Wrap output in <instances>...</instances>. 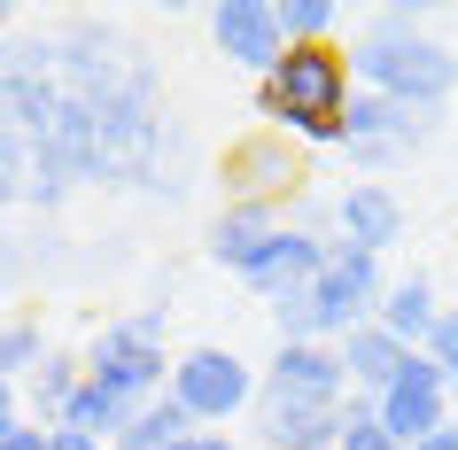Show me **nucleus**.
Instances as JSON below:
<instances>
[{
  "instance_id": "nucleus-14",
  "label": "nucleus",
  "mask_w": 458,
  "mask_h": 450,
  "mask_svg": "<svg viewBox=\"0 0 458 450\" xmlns=\"http://www.w3.org/2000/svg\"><path fill=\"white\" fill-rule=\"evenodd\" d=\"M280 225H288V217H280V202H233V210L210 225V257L225 264V272H242V264L257 257Z\"/></svg>"
},
{
  "instance_id": "nucleus-9",
  "label": "nucleus",
  "mask_w": 458,
  "mask_h": 450,
  "mask_svg": "<svg viewBox=\"0 0 458 450\" xmlns=\"http://www.w3.org/2000/svg\"><path fill=\"white\" fill-rule=\"evenodd\" d=\"M257 396H288V403H350V373H342L335 342H280L265 365Z\"/></svg>"
},
{
  "instance_id": "nucleus-21",
  "label": "nucleus",
  "mask_w": 458,
  "mask_h": 450,
  "mask_svg": "<svg viewBox=\"0 0 458 450\" xmlns=\"http://www.w3.org/2000/svg\"><path fill=\"white\" fill-rule=\"evenodd\" d=\"M24 427V403H16V380H0V435H16Z\"/></svg>"
},
{
  "instance_id": "nucleus-20",
  "label": "nucleus",
  "mask_w": 458,
  "mask_h": 450,
  "mask_svg": "<svg viewBox=\"0 0 458 450\" xmlns=\"http://www.w3.org/2000/svg\"><path fill=\"white\" fill-rule=\"evenodd\" d=\"M171 450H242V443H233V435H225V427H194L187 443H171Z\"/></svg>"
},
{
  "instance_id": "nucleus-23",
  "label": "nucleus",
  "mask_w": 458,
  "mask_h": 450,
  "mask_svg": "<svg viewBox=\"0 0 458 450\" xmlns=\"http://www.w3.org/2000/svg\"><path fill=\"white\" fill-rule=\"evenodd\" d=\"M411 450H458V443H451V427H443V435H435V443H411Z\"/></svg>"
},
{
  "instance_id": "nucleus-7",
  "label": "nucleus",
  "mask_w": 458,
  "mask_h": 450,
  "mask_svg": "<svg viewBox=\"0 0 458 450\" xmlns=\"http://www.w3.org/2000/svg\"><path fill=\"white\" fill-rule=\"evenodd\" d=\"M210 47L233 63V71L272 78V63L288 55V31H280V8L272 0H217L210 8Z\"/></svg>"
},
{
  "instance_id": "nucleus-5",
  "label": "nucleus",
  "mask_w": 458,
  "mask_h": 450,
  "mask_svg": "<svg viewBox=\"0 0 458 450\" xmlns=\"http://www.w3.org/2000/svg\"><path fill=\"white\" fill-rule=\"evenodd\" d=\"M257 388H265V373L249 365V357L233 350H187L179 365H171V396L194 412V427H225L242 403H257Z\"/></svg>"
},
{
  "instance_id": "nucleus-22",
  "label": "nucleus",
  "mask_w": 458,
  "mask_h": 450,
  "mask_svg": "<svg viewBox=\"0 0 458 450\" xmlns=\"http://www.w3.org/2000/svg\"><path fill=\"white\" fill-rule=\"evenodd\" d=\"M47 450H109V443H94V435H71V427H55V443Z\"/></svg>"
},
{
  "instance_id": "nucleus-16",
  "label": "nucleus",
  "mask_w": 458,
  "mask_h": 450,
  "mask_svg": "<svg viewBox=\"0 0 458 450\" xmlns=\"http://www.w3.org/2000/svg\"><path fill=\"white\" fill-rule=\"evenodd\" d=\"M335 24H342L335 0H280V31H288V47H335Z\"/></svg>"
},
{
  "instance_id": "nucleus-8",
  "label": "nucleus",
  "mask_w": 458,
  "mask_h": 450,
  "mask_svg": "<svg viewBox=\"0 0 458 450\" xmlns=\"http://www.w3.org/2000/svg\"><path fill=\"white\" fill-rule=\"evenodd\" d=\"M327 257H335V241L318 233V225H280V233L242 264V280L257 287L265 303H280V295H295V287H311L318 272H327Z\"/></svg>"
},
{
  "instance_id": "nucleus-18",
  "label": "nucleus",
  "mask_w": 458,
  "mask_h": 450,
  "mask_svg": "<svg viewBox=\"0 0 458 450\" xmlns=\"http://www.w3.org/2000/svg\"><path fill=\"white\" fill-rule=\"evenodd\" d=\"M428 357L443 365V373H458V303L435 318V334H428Z\"/></svg>"
},
{
  "instance_id": "nucleus-12",
  "label": "nucleus",
  "mask_w": 458,
  "mask_h": 450,
  "mask_svg": "<svg viewBox=\"0 0 458 450\" xmlns=\"http://www.w3.org/2000/svg\"><path fill=\"white\" fill-rule=\"evenodd\" d=\"M335 350H342V373H350V396H381L388 380L411 365V350L388 327H358V334H342Z\"/></svg>"
},
{
  "instance_id": "nucleus-3",
  "label": "nucleus",
  "mask_w": 458,
  "mask_h": 450,
  "mask_svg": "<svg viewBox=\"0 0 458 450\" xmlns=\"http://www.w3.org/2000/svg\"><path fill=\"white\" fill-rule=\"evenodd\" d=\"M171 365H179V357H164V303L132 310V318H109V327L94 334V350H86V380H101V388L124 396L132 412L171 388Z\"/></svg>"
},
{
  "instance_id": "nucleus-26",
  "label": "nucleus",
  "mask_w": 458,
  "mask_h": 450,
  "mask_svg": "<svg viewBox=\"0 0 458 450\" xmlns=\"http://www.w3.org/2000/svg\"><path fill=\"white\" fill-rule=\"evenodd\" d=\"M451 396H458V373H451Z\"/></svg>"
},
{
  "instance_id": "nucleus-6",
  "label": "nucleus",
  "mask_w": 458,
  "mask_h": 450,
  "mask_svg": "<svg viewBox=\"0 0 458 450\" xmlns=\"http://www.w3.org/2000/svg\"><path fill=\"white\" fill-rule=\"evenodd\" d=\"M435 132H443V109H404V101H381V94H358L350 117H342V148H350L365 171H388L396 156L428 148Z\"/></svg>"
},
{
  "instance_id": "nucleus-11",
  "label": "nucleus",
  "mask_w": 458,
  "mask_h": 450,
  "mask_svg": "<svg viewBox=\"0 0 458 450\" xmlns=\"http://www.w3.org/2000/svg\"><path fill=\"white\" fill-rule=\"evenodd\" d=\"M335 443H342V403L265 396V450H335Z\"/></svg>"
},
{
  "instance_id": "nucleus-2",
  "label": "nucleus",
  "mask_w": 458,
  "mask_h": 450,
  "mask_svg": "<svg viewBox=\"0 0 458 450\" xmlns=\"http://www.w3.org/2000/svg\"><path fill=\"white\" fill-rule=\"evenodd\" d=\"M350 101H358V78L342 47H288L257 86V109L272 117V132H295L303 148H342Z\"/></svg>"
},
{
  "instance_id": "nucleus-19",
  "label": "nucleus",
  "mask_w": 458,
  "mask_h": 450,
  "mask_svg": "<svg viewBox=\"0 0 458 450\" xmlns=\"http://www.w3.org/2000/svg\"><path fill=\"white\" fill-rule=\"evenodd\" d=\"M55 443V427H39V420H24L16 435H0V450H47Z\"/></svg>"
},
{
  "instance_id": "nucleus-17",
  "label": "nucleus",
  "mask_w": 458,
  "mask_h": 450,
  "mask_svg": "<svg viewBox=\"0 0 458 450\" xmlns=\"http://www.w3.org/2000/svg\"><path fill=\"white\" fill-rule=\"evenodd\" d=\"M47 342H39V318H0V380H16V373H39L47 365Z\"/></svg>"
},
{
  "instance_id": "nucleus-24",
  "label": "nucleus",
  "mask_w": 458,
  "mask_h": 450,
  "mask_svg": "<svg viewBox=\"0 0 458 450\" xmlns=\"http://www.w3.org/2000/svg\"><path fill=\"white\" fill-rule=\"evenodd\" d=\"M0 31H8V8H0Z\"/></svg>"
},
{
  "instance_id": "nucleus-25",
  "label": "nucleus",
  "mask_w": 458,
  "mask_h": 450,
  "mask_svg": "<svg viewBox=\"0 0 458 450\" xmlns=\"http://www.w3.org/2000/svg\"><path fill=\"white\" fill-rule=\"evenodd\" d=\"M451 443H458V420H451Z\"/></svg>"
},
{
  "instance_id": "nucleus-1",
  "label": "nucleus",
  "mask_w": 458,
  "mask_h": 450,
  "mask_svg": "<svg viewBox=\"0 0 458 450\" xmlns=\"http://www.w3.org/2000/svg\"><path fill=\"white\" fill-rule=\"evenodd\" d=\"M350 78H358V94L404 101V109H443L458 94V55L443 39H428L420 8H381L365 24V39L350 47Z\"/></svg>"
},
{
  "instance_id": "nucleus-10",
  "label": "nucleus",
  "mask_w": 458,
  "mask_h": 450,
  "mask_svg": "<svg viewBox=\"0 0 458 450\" xmlns=\"http://www.w3.org/2000/svg\"><path fill=\"white\" fill-rule=\"evenodd\" d=\"M335 225L350 249H373V257H388L396 241H404V202H396V187H381V179H358V187L335 194Z\"/></svg>"
},
{
  "instance_id": "nucleus-4",
  "label": "nucleus",
  "mask_w": 458,
  "mask_h": 450,
  "mask_svg": "<svg viewBox=\"0 0 458 450\" xmlns=\"http://www.w3.org/2000/svg\"><path fill=\"white\" fill-rule=\"evenodd\" d=\"M373 412H381V427H388V443H396V450L435 443V435L451 427V412H458L451 373H443V365H435L428 350H411V365H404L396 380H388L381 396H373Z\"/></svg>"
},
{
  "instance_id": "nucleus-15",
  "label": "nucleus",
  "mask_w": 458,
  "mask_h": 450,
  "mask_svg": "<svg viewBox=\"0 0 458 450\" xmlns=\"http://www.w3.org/2000/svg\"><path fill=\"white\" fill-rule=\"evenodd\" d=\"M187 435H194V412L164 388L156 403H140V412H132V427H124L109 450H171V443H187Z\"/></svg>"
},
{
  "instance_id": "nucleus-13",
  "label": "nucleus",
  "mask_w": 458,
  "mask_h": 450,
  "mask_svg": "<svg viewBox=\"0 0 458 450\" xmlns=\"http://www.w3.org/2000/svg\"><path fill=\"white\" fill-rule=\"evenodd\" d=\"M443 295H435V280L428 272H411V280H388V295H381V310H373V327H388L404 350H428V334H435V318H443Z\"/></svg>"
}]
</instances>
